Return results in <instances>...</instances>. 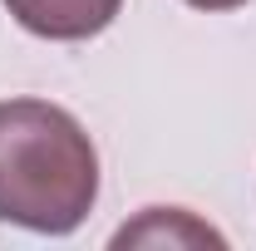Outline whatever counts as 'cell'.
<instances>
[{
	"label": "cell",
	"mask_w": 256,
	"mask_h": 251,
	"mask_svg": "<svg viewBox=\"0 0 256 251\" xmlns=\"http://www.w3.org/2000/svg\"><path fill=\"white\" fill-rule=\"evenodd\" d=\"M98 202V153L84 124L44 98L0 104V222L69 236Z\"/></svg>",
	"instance_id": "6da1fadb"
},
{
	"label": "cell",
	"mask_w": 256,
	"mask_h": 251,
	"mask_svg": "<svg viewBox=\"0 0 256 251\" xmlns=\"http://www.w3.org/2000/svg\"><path fill=\"white\" fill-rule=\"evenodd\" d=\"M5 10L40 40H94L118 20L124 0H5Z\"/></svg>",
	"instance_id": "7a4b0ae2"
},
{
	"label": "cell",
	"mask_w": 256,
	"mask_h": 251,
	"mask_svg": "<svg viewBox=\"0 0 256 251\" xmlns=\"http://www.w3.org/2000/svg\"><path fill=\"white\" fill-rule=\"evenodd\" d=\"M114 246H226V236L182 207H148L138 222L114 232Z\"/></svg>",
	"instance_id": "3957f363"
},
{
	"label": "cell",
	"mask_w": 256,
	"mask_h": 251,
	"mask_svg": "<svg viewBox=\"0 0 256 251\" xmlns=\"http://www.w3.org/2000/svg\"><path fill=\"white\" fill-rule=\"evenodd\" d=\"M192 10H236V5H246V0H182Z\"/></svg>",
	"instance_id": "277c9868"
}]
</instances>
